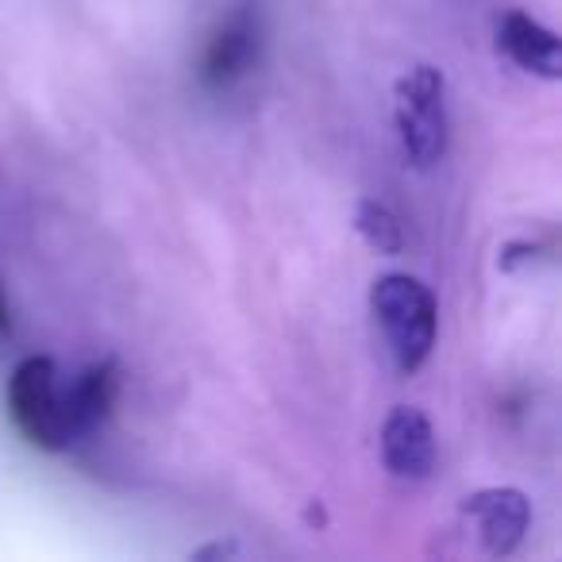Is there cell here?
<instances>
[{
  "instance_id": "277c9868",
  "label": "cell",
  "mask_w": 562,
  "mask_h": 562,
  "mask_svg": "<svg viewBox=\"0 0 562 562\" xmlns=\"http://www.w3.org/2000/svg\"><path fill=\"white\" fill-rule=\"evenodd\" d=\"M462 516L474 524L477 539H482V551L490 559H508L524 543V536H528L531 505L513 485H493V490L470 493L462 501Z\"/></svg>"
},
{
  "instance_id": "52a82bcc",
  "label": "cell",
  "mask_w": 562,
  "mask_h": 562,
  "mask_svg": "<svg viewBox=\"0 0 562 562\" xmlns=\"http://www.w3.org/2000/svg\"><path fill=\"white\" fill-rule=\"evenodd\" d=\"M497 50H505L508 63L520 66L524 74H536L543 81L562 78L559 35L520 9H508L505 16H497Z\"/></svg>"
},
{
  "instance_id": "30bf717a",
  "label": "cell",
  "mask_w": 562,
  "mask_h": 562,
  "mask_svg": "<svg viewBox=\"0 0 562 562\" xmlns=\"http://www.w3.org/2000/svg\"><path fill=\"white\" fill-rule=\"evenodd\" d=\"M551 247H543V243H508L505 250H501V270L513 273L520 262H536L539 255H547Z\"/></svg>"
},
{
  "instance_id": "7c38bea8",
  "label": "cell",
  "mask_w": 562,
  "mask_h": 562,
  "mask_svg": "<svg viewBox=\"0 0 562 562\" xmlns=\"http://www.w3.org/2000/svg\"><path fill=\"white\" fill-rule=\"evenodd\" d=\"M12 336V308H9V297H4V285H0V339Z\"/></svg>"
},
{
  "instance_id": "6da1fadb",
  "label": "cell",
  "mask_w": 562,
  "mask_h": 562,
  "mask_svg": "<svg viewBox=\"0 0 562 562\" xmlns=\"http://www.w3.org/2000/svg\"><path fill=\"white\" fill-rule=\"evenodd\" d=\"M370 308L382 324L397 370L416 374L428 362L439 331V305L431 290L413 273H382L370 290Z\"/></svg>"
},
{
  "instance_id": "7a4b0ae2",
  "label": "cell",
  "mask_w": 562,
  "mask_h": 562,
  "mask_svg": "<svg viewBox=\"0 0 562 562\" xmlns=\"http://www.w3.org/2000/svg\"><path fill=\"white\" fill-rule=\"evenodd\" d=\"M401 150L416 170H431L447 155V81L436 66H413L393 86Z\"/></svg>"
},
{
  "instance_id": "8992f818",
  "label": "cell",
  "mask_w": 562,
  "mask_h": 562,
  "mask_svg": "<svg viewBox=\"0 0 562 562\" xmlns=\"http://www.w3.org/2000/svg\"><path fill=\"white\" fill-rule=\"evenodd\" d=\"M382 462L401 482H424L436 467V431L413 405L390 408L382 424Z\"/></svg>"
},
{
  "instance_id": "5b68a950",
  "label": "cell",
  "mask_w": 562,
  "mask_h": 562,
  "mask_svg": "<svg viewBox=\"0 0 562 562\" xmlns=\"http://www.w3.org/2000/svg\"><path fill=\"white\" fill-rule=\"evenodd\" d=\"M258 63V24L250 12H235L224 24L212 32V40L201 50V66L196 78L204 89H232L235 81H243Z\"/></svg>"
},
{
  "instance_id": "8fae6325",
  "label": "cell",
  "mask_w": 562,
  "mask_h": 562,
  "mask_svg": "<svg viewBox=\"0 0 562 562\" xmlns=\"http://www.w3.org/2000/svg\"><path fill=\"white\" fill-rule=\"evenodd\" d=\"M235 554H239V543H232V539H227V543H209V547H196L193 554H189V559H235Z\"/></svg>"
},
{
  "instance_id": "9c48e42d",
  "label": "cell",
  "mask_w": 562,
  "mask_h": 562,
  "mask_svg": "<svg viewBox=\"0 0 562 562\" xmlns=\"http://www.w3.org/2000/svg\"><path fill=\"white\" fill-rule=\"evenodd\" d=\"M355 227H359L362 243L374 247L378 255H401L405 250V227H401L397 212L390 204L374 201V196H362L359 209H355Z\"/></svg>"
},
{
  "instance_id": "ba28073f",
  "label": "cell",
  "mask_w": 562,
  "mask_h": 562,
  "mask_svg": "<svg viewBox=\"0 0 562 562\" xmlns=\"http://www.w3.org/2000/svg\"><path fill=\"white\" fill-rule=\"evenodd\" d=\"M120 397V367L112 359L93 362L89 370H81L78 382L70 390H63V428L66 439H81L89 431H97L109 420L112 405Z\"/></svg>"
},
{
  "instance_id": "3957f363",
  "label": "cell",
  "mask_w": 562,
  "mask_h": 562,
  "mask_svg": "<svg viewBox=\"0 0 562 562\" xmlns=\"http://www.w3.org/2000/svg\"><path fill=\"white\" fill-rule=\"evenodd\" d=\"M9 416L20 436L43 451H63L70 447L63 428V390H58V370L47 355H27L9 378Z\"/></svg>"
}]
</instances>
